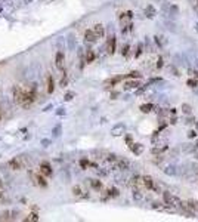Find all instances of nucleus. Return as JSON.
<instances>
[{
  "label": "nucleus",
  "mask_w": 198,
  "mask_h": 222,
  "mask_svg": "<svg viewBox=\"0 0 198 222\" xmlns=\"http://www.w3.org/2000/svg\"><path fill=\"white\" fill-rule=\"evenodd\" d=\"M37 99V85H31L28 89L24 90V96L21 101V107L24 110H28Z\"/></svg>",
  "instance_id": "f257e3e1"
},
{
  "label": "nucleus",
  "mask_w": 198,
  "mask_h": 222,
  "mask_svg": "<svg viewBox=\"0 0 198 222\" xmlns=\"http://www.w3.org/2000/svg\"><path fill=\"white\" fill-rule=\"evenodd\" d=\"M9 166H11L12 170H22L25 167V161L21 155L19 157H13L11 161H9Z\"/></svg>",
  "instance_id": "f03ea898"
},
{
  "label": "nucleus",
  "mask_w": 198,
  "mask_h": 222,
  "mask_svg": "<svg viewBox=\"0 0 198 222\" xmlns=\"http://www.w3.org/2000/svg\"><path fill=\"white\" fill-rule=\"evenodd\" d=\"M39 173H42V175L46 176V178L52 176V173H53L52 166H50L47 161H42V163H40V166H39Z\"/></svg>",
  "instance_id": "7ed1b4c3"
},
{
  "label": "nucleus",
  "mask_w": 198,
  "mask_h": 222,
  "mask_svg": "<svg viewBox=\"0 0 198 222\" xmlns=\"http://www.w3.org/2000/svg\"><path fill=\"white\" fill-rule=\"evenodd\" d=\"M24 90H25V89L22 88V86H15V88H13L12 93H13V101H15V104L21 105L22 96H24Z\"/></svg>",
  "instance_id": "20e7f679"
},
{
  "label": "nucleus",
  "mask_w": 198,
  "mask_h": 222,
  "mask_svg": "<svg viewBox=\"0 0 198 222\" xmlns=\"http://www.w3.org/2000/svg\"><path fill=\"white\" fill-rule=\"evenodd\" d=\"M33 176V181L36 185H39V187H42V188H46L47 187V178L43 176L42 173H36V175H31Z\"/></svg>",
  "instance_id": "39448f33"
},
{
  "label": "nucleus",
  "mask_w": 198,
  "mask_h": 222,
  "mask_svg": "<svg viewBox=\"0 0 198 222\" xmlns=\"http://www.w3.org/2000/svg\"><path fill=\"white\" fill-rule=\"evenodd\" d=\"M46 90H47V93H53V90H55V83H53L52 74H47V77H46Z\"/></svg>",
  "instance_id": "423d86ee"
},
{
  "label": "nucleus",
  "mask_w": 198,
  "mask_h": 222,
  "mask_svg": "<svg viewBox=\"0 0 198 222\" xmlns=\"http://www.w3.org/2000/svg\"><path fill=\"white\" fill-rule=\"evenodd\" d=\"M64 62H65V56L62 52H58L55 56V64L59 70H64Z\"/></svg>",
  "instance_id": "0eeeda50"
},
{
  "label": "nucleus",
  "mask_w": 198,
  "mask_h": 222,
  "mask_svg": "<svg viewBox=\"0 0 198 222\" xmlns=\"http://www.w3.org/2000/svg\"><path fill=\"white\" fill-rule=\"evenodd\" d=\"M92 30H93V33L96 34V37H98V39L104 37V34H105V28H104V25H102V24H96Z\"/></svg>",
  "instance_id": "6e6552de"
},
{
  "label": "nucleus",
  "mask_w": 198,
  "mask_h": 222,
  "mask_svg": "<svg viewBox=\"0 0 198 222\" xmlns=\"http://www.w3.org/2000/svg\"><path fill=\"white\" fill-rule=\"evenodd\" d=\"M84 40H86V42H96V40H98L96 34L93 33V30H92V28L84 31Z\"/></svg>",
  "instance_id": "1a4fd4ad"
},
{
  "label": "nucleus",
  "mask_w": 198,
  "mask_h": 222,
  "mask_svg": "<svg viewBox=\"0 0 198 222\" xmlns=\"http://www.w3.org/2000/svg\"><path fill=\"white\" fill-rule=\"evenodd\" d=\"M24 221L25 222H37L39 221V213H37V212H31V213H28V215L24 218Z\"/></svg>",
  "instance_id": "9d476101"
},
{
  "label": "nucleus",
  "mask_w": 198,
  "mask_h": 222,
  "mask_svg": "<svg viewBox=\"0 0 198 222\" xmlns=\"http://www.w3.org/2000/svg\"><path fill=\"white\" fill-rule=\"evenodd\" d=\"M142 181H143V185H145L148 189L154 188V181H152V178H151V176H143Z\"/></svg>",
  "instance_id": "9b49d317"
},
{
  "label": "nucleus",
  "mask_w": 198,
  "mask_h": 222,
  "mask_svg": "<svg viewBox=\"0 0 198 222\" xmlns=\"http://www.w3.org/2000/svg\"><path fill=\"white\" fill-rule=\"evenodd\" d=\"M73 194L76 196V197H89L87 194H83V189L80 185H76V187H73Z\"/></svg>",
  "instance_id": "f8f14e48"
},
{
  "label": "nucleus",
  "mask_w": 198,
  "mask_h": 222,
  "mask_svg": "<svg viewBox=\"0 0 198 222\" xmlns=\"http://www.w3.org/2000/svg\"><path fill=\"white\" fill-rule=\"evenodd\" d=\"M117 167H118V169H123V170H126V169H129V161L124 160V158H118V160H117Z\"/></svg>",
  "instance_id": "ddd939ff"
},
{
  "label": "nucleus",
  "mask_w": 198,
  "mask_h": 222,
  "mask_svg": "<svg viewBox=\"0 0 198 222\" xmlns=\"http://www.w3.org/2000/svg\"><path fill=\"white\" fill-rule=\"evenodd\" d=\"M115 43H117L115 37H111L110 42H108V52H110V54H114V52H115Z\"/></svg>",
  "instance_id": "4468645a"
},
{
  "label": "nucleus",
  "mask_w": 198,
  "mask_h": 222,
  "mask_svg": "<svg viewBox=\"0 0 198 222\" xmlns=\"http://www.w3.org/2000/svg\"><path fill=\"white\" fill-rule=\"evenodd\" d=\"M90 181V187L93 189H101L102 188V182L98 181V179H89Z\"/></svg>",
  "instance_id": "2eb2a0df"
},
{
  "label": "nucleus",
  "mask_w": 198,
  "mask_h": 222,
  "mask_svg": "<svg viewBox=\"0 0 198 222\" xmlns=\"http://www.w3.org/2000/svg\"><path fill=\"white\" fill-rule=\"evenodd\" d=\"M0 221H12V213L9 210H5L0 215Z\"/></svg>",
  "instance_id": "dca6fc26"
},
{
  "label": "nucleus",
  "mask_w": 198,
  "mask_h": 222,
  "mask_svg": "<svg viewBox=\"0 0 198 222\" xmlns=\"http://www.w3.org/2000/svg\"><path fill=\"white\" fill-rule=\"evenodd\" d=\"M95 61V52L93 50H87V55H86V62L90 64V62H93Z\"/></svg>",
  "instance_id": "f3484780"
},
{
  "label": "nucleus",
  "mask_w": 198,
  "mask_h": 222,
  "mask_svg": "<svg viewBox=\"0 0 198 222\" xmlns=\"http://www.w3.org/2000/svg\"><path fill=\"white\" fill-rule=\"evenodd\" d=\"M123 78H124L123 76H118V77H114V78H111V80H108V82H107V85H111V86H114V85H117L118 82H121Z\"/></svg>",
  "instance_id": "a211bd4d"
},
{
  "label": "nucleus",
  "mask_w": 198,
  "mask_h": 222,
  "mask_svg": "<svg viewBox=\"0 0 198 222\" xmlns=\"http://www.w3.org/2000/svg\"><path fill=\"white\" fill-rule=\"evenodd\" d=\"M135 147H132V151L135 153V154H141L142 153V150H143V147L141 144H133Z\"/></svg>",
  "instance_id": "6ab92c4d"
},
{
  "label": "nucleus",
  "mask_w": 198,
  "mask_h": 222,
  "mask_svg": "<svg viewBox=\"0 0 198 222\" xmlns=\"http://www.w3.org/2000/svg\"><path fill=\"white\" fill-rule=\"evenodd\" d=\"M151 108H152V104H145V105L141 107V111H142V113H149Z\"/></svg>",
  "instance_id": "aec40b11"
},
{
  "label": "nucleus",
  "mask_w": 198,
  "mask_h": 222,
  "mask_svg": "<svg viewBox=\"0 0 198 222\" xmlns=\"http://www.w3.org/2000/svg\"><path fill=\"white\" fill-rule=\"evenodd\" d=\"M139 78L141 77V74H139V73H138V71H132V73H130V74H127V76H124V78Z\"/></svg>",
  "instance_id": "412c9836"
},
{
  "label": "nucleus",
  "mask_w": 198,
  "mask_h": 222,
  "mask_svg": "<svg viewBox=\"0 0 198 222\" xmlns=\"http://www.w3.org/2000/svg\"><path fill=\"white\" fill-rule=\"evenodd\" d=\"M108 196H110V197H117V196H118V189L117 188L108 189Z\"/></svg>",
  "instance_id": "4be33fe9"
},
{
  "label": "nucleus",
  "mask_w": 198,
  "mask_h": 222,
  "mask_svg": "<svg viewBox=\"0 0 198 222\" xmlns=\"http://www.w3.org/2000/svg\"><path fill=\"white\" fill-rule=\"evenodd\" d=\"M80 166H81V169H87L90 166V163H89V160L83 158V160H80Z\"/></svg>",
  "instance_id": "5701e85b"
},
{
  "label": "nucleus",
  "mask_w": 198,
  "mask_h": 222,
  "mask_svg": "<svg viewBox=\"0 0 198 222\" xmlns=\"http://www.w3.org/2000/svg\"><path fill=\"white\" fill-rule=\"evenodd\" d=\"M182 111H183L185 114H191V105H188V104H183V105H182Z\"/></svg>",
  "instance_id": "b1692460"
},
{
  "label": "nucleus",
  "mask_w": 198,
  "mask_h": 222,
  "mask_svg": "<svg viewBox=\"0 0 198 222\" xmlns=\"http://www.w3.org/2000/svg\"><path fill=\"white\" fill-rule=\"evenodd\" d=\"M139 86V83L138 82H129V83H126V88H138Z\"/></svg>",
  "instance_id": "393cba45"
},
{
  "label": "nucleus",
  "mask_w": 198,
  "mask_h": 222,
  "mask_svg": "<svg viewBox=\"0 0 198 222\" xmlns=\"http://www.w3.org/2000/svg\"><path fill=\"white\" fill-rule=\"evenodd\" d=\"M188 86L195 88V86H197V80H188Z\"/></svg>",
  "instance_id": "a878e982"
},
{
  "label": "nucleus",
  "mask_w": 198,
  "mask_h": 222,
  "mask_svg": "<svg viewBox=\"0 0 198 222\" xmlns=\"http://www.w3.org/2000/svg\"><path fill=\"white\" fill-rule=\"evenodd\" d=\"M164 200H166V203H170L172 201V197H170L169 193H164Z\"/></svg>",
  "instance_id": "bb28decb"
},
{
  "label": "nucleus",
  "mask_w": 198,
  "mask_h": 222,
  "mask_svg": "<svg viewBox=\"0 0 198 222\" xmlns=\"http://www.w3.org/2000/svg\"><path fill=\"white\" fill-rule=\"evenodd\" d=\"M65 85H67V74H65V73H64V77H62V80H61V86L64 88Z\"/></svg>",
  "instance_id": "cd10ccee"
},
{
  "label": "nucleus",
  "mask_w": 198,
  "mask_h": 222,
  "mask_svg": "<svg viewBox=\"0 0 198 222\" xmlns=\"http://www.w3.org/2000/svg\"><path fill=\"white\" fill-rule=\"evenodd\" d=\"M73 96H74V93H67V95H65V101H71V99H73Z\"/></svg>",
  "instance_id": "c85d7f7f"
},
{
  "label": "nucleus",
  "mask_w": 198,
  "mask_h": 222,
  "mask_svg": "<svg viewBox=\"0 0 198 222\" xmlns=\"http://www.w3.org/2000/svg\"><path fill=\"white\" fill-rule=\"evenodd\" d=\"M127 54H129V46H124V49H123V55L126 56Z\"/></svg>",
  "instance_id": "c756f323"
},
{
  "label": "nucleus",
  "mask_w": 198,
  "mask_h": 222,
  "mask_svg": "<svg viewBox=\"0 0 198 222\" xmlns=\"http://www.w3.org/2000/svg\"><path fill=\"white\" fill-rule=\"evenodd\" d=\"M195 135H197V133L194 132V130H191V132H189V135H188V136H189V138H195Z\"/></svg>",
  "instance_id": "7c9ffc66"
},
{
  "label": "nucleus",
  "mask_w": 198,
  "mask_h": 222,
  "mask_svg": "<svg viewBox=\"0 0 198 222\" xmlns=\"http://www.w3.org/2000/svg\"><path fill=\"white\" fill-rule=\"evenodd\" d=\"M161 65H163V59L160 58V59H158V62H157V67H161Z\"/></svg>",
  "instance_id": "2f4dec72"
},
{
  "label": "nucleus",
  "mask_w": 198,
  "mask_h": 222,
  "mask_svg": "<svg viewBox=\"0 0 198 222\" xmlns=\"http://www.w3.org/2000/svg\"><path fill=\"white\" fill-rule=\"evenodd\" d=\"M2 117H3V111H2V107H0V120H2Z\"/></svg>",
  "instance_id": "473e14b6"
},
{
  "label": "nucleus",
  "mask_w": 198,
  "mask_h": 222,
  "mask_svg": "<svg viewBox=\"0 0 198 222\" xmlns=\"http://www.w3.org/2000/svg\"><path fill=\"white\" fill-rule=\"evenodd\" d=\"M0 199H2V188H0Z\"/></svg>",
  "instance_id": "72a5a7b5"
},
{
  "label": "nucleus",
  "mask_w": 198,
  "mask_h": 222,
  "mask_svg": "<svg viewBox=\"0 0 198 222\" xmlns=\"http://www.w3.org/2000/svg\"><path fill=\"white\" fill-rule=\"evenodd\" d=\"M0 93H2V89H0Z\"/></svg>",
  "instance_id": "f704fd0d"
}]
</instances>
